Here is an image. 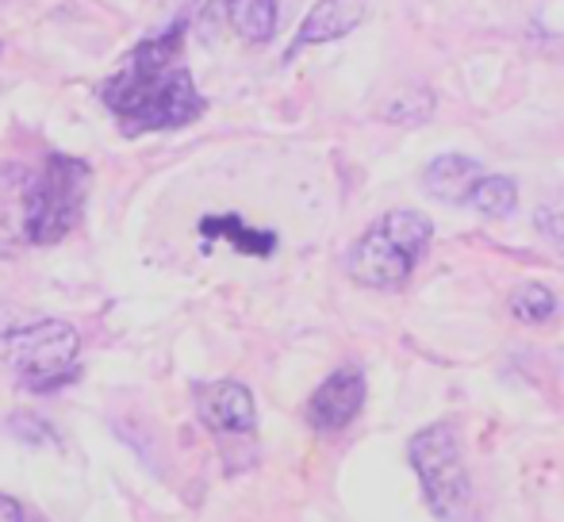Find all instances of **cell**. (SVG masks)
<instances>
[{
	"label": "cell",
	"instance_id": "1",
	"mask_svg": "<svg viewBox=\"0 0 564 522\" xmlns=\"http://www.w3.org/2000/svg\"><path fill=\"white\" fill-rule=\"evenodd\" d=\"M193 20H170L131 51L127 66L100 85V100L112 112L123 139H142L150 131H177L204 116V97L193 74L173 66L181 39Z\"/></svg>",
	"mask_w": 564,
	"mask_h": 522
},
{
	"label": "cell",
	"instance_id": "2",
	"mask_svg": "<svg viewBox=\"0 0 564 522\" xmlns=\"http://www.w3.org/2000/svg\"><path fill=\"white\" fill-rule=\"evenodd\" d=\"M434 239V224L426 211L415 208H395L380 216L361 239L349 247L346 273L354 276L361 289L395 292L408 284L415 265L426 258Z\"/></svg>",
	"mask_w": 564,
	"mask_h": 522
},
{
	"label": "cell",
	"instance_id": "3",
	"mask_svg": "<svg viewBox=\"0 0 564 522\" xmlns=\"http://www.w3.org/2000/svg\"><path fill=\"white\" fill-rule=\"evenodd\" d=\"M8 369L28 392H54L82 373V338L62 319H31L0 335Z\"/></svg>",
	"mask_w": 564,
	"mask_h": 522
},
{
	"label": "cell",
	"instance_id": "4",
	"mask_svg": "<svg viewBox=\"0 0 564 522\" xmlns=\"http://www.w3.org/2000/svg\"><path fill=\"white\" fill-rule=\"evenodd\" d=\"M89 188V165L74 154H46L23 193V235L35 247L62 242L77 227Z\"/></svg>",
	"mask_w": 564,
	"mask_h": 522
},
{
	"label": "cell",
	"instance_id": "5",
	"mask_svg": "<svg viewBox=\"0 0 564 522\" xmlns=\"http://www.w3.org/2000/svg\"><path fill=\"white\" fill-rule=\"evenodd\" d=\"M408 457L419 472V485H423V496L431 503V511L438 519H460L468 508V496H473V485H468V469L465 457H460V442L457 431L449 423H434L426 431H419L408 446Z\"/></svg>",
	"mask_w": 564,
	"mask_h": 522
},
{
	"label": "cell",
	"instance_id": "6",
	"mask_svg": "<svg viewBox=\"0 0 564 522\" xmlns=\"http://www.w3.org/2000/svg\"><path fill=\"white\" fill-rule=\"evenodd\" d=\"M365 403V373L354 366H341L307 400V423L323 434H335L357 418Z\"/></svg>",
	"mask_w": 564,
	"mask_h": 522
},
{
	"label": "cell",
	"instance_id": "7",
	"mask_svg": "<svg viewBox=\"0 0 564 522\" xmlns=\"http://www.w3.org/2000/svg\"><path fill=\"white\" fill-rule=\"evenodd\" d=\"M196 415H200V423L208 426V431L235 434V438H246V434H253V426H258L253 395L238 381L200 384V389H196Z\"/></svg>",
	"mask_w": 564,
	"mask_h": 522
},
{
	"label": "cell",
	"instance_id": "8",
	"mask_svg": "<svg viewBox=\"0 0 564 522\" xmlns=\"http://www.w3.org/2000/svg\"><path fill=\"white\" fill-rule=\"evenodd\" d=\"M365 12H369V0H319V4L304 15V23H300L296 39H292L284 58L292 62L300 51H307V46L335 43V39L349 35V31L365 20Z\"/></svg>",
	"mask_w": 564,
	"mask_h": 522
},
{
	"label": "cell",
	"instance_id": "9",
	"mask_svg": "<svg viewBox=\"0 0 564 522\" xmlns=\"http://www.w3.org/2000/svg\"><path fill=\"white\" fill-rule=\"evenodd\" d=\"M484 177V165L473 162L465 154H438L431 165L423 170V188L426 196L442 204H468L473 185Z\"/></svg>",
	"mask_w": 564,
	"mask_h": 522
},
{
	"label": "cell",
	"instance_id": "10",
	"mask_svg": "<svg viewBox=\"0 0 564 522\" xmlns=\"http://www.w3.org/2000/svg\"><path fill=\"white\" fill-rule=\"evenodd\" d=\"M216 8L242 43L261 46L276 35V0H216Z\"/></svg>",
	"mask_w": 564,
	"mask_h": 522
},
{
	"label": "cell",
	"instance_id": "11",
	"mask_svg": "<svg viewBox=\"0 0 564 522\" xmlns=\"http://www.w3.org/2000/svg\"><path fill=\"white\" fill-rule=\"evenodd\" d=\"M200 235L204 239H224L238 254H250V258H269L276 250V235L273 231H261V227L242 224L238 216H208L200 219Z\"/></svg>",
	"mask_w": 564,
	"mask_h": 522
},
{
	"label": "cell",
	"instance_id": "12",
	"mask_svg": "<svg viewBox=\"0 0 564 522\" xmlns=\"http://www.w3.org/2000/svg\"><path fill=\"white\" fill-rule=\"evenodd\" d=\"M468 204L488 219H507L519 208V185L511 177H503V173H484L473 185V193H468Z\"/></svg>",
	"mask_w": 564,
	"mask_h": 522
},
{
	"label": "cell",
	"instance_id": "13",
	"mask_svg": "<svg viewBox=\"0 0 564 522\" xmlns=\"http://www.w3.org/2000/svg\"><path fill=\"white\" fill-rule=\"evenodd\" d=\"M511 315L519 323H550L557 315V292L545 289V284H522V289L511 292Z\"/></svg>",
	"mask_w": 564,
	"mask_h": 522
},
{
	"label": "cell",
	"instance_id": "14",
	"mask_svg": "<svg viewBox=\"0 0 564 522\" xmlns=\"http://www.w3.org/2000/svg\"><path fill=\"white\" fill-rule=\"evenodd\" d=\"M8 431H12L23 446H58L54 426H46L43 418H35V415H23V411H15L12 423H8Z\"/></svg>",
	"mask_w": 564,
	"mask_h": 522
},
{
	"label": "cell",
	"instance_id": "15",
	"mask_svg": "<svg viewBox=\"0 0 564 522\" xmlns=\"http://www.w3.org/2000/svg\"><path fill=\"white\" fill-rule=\"evenodd\" d=\"M431 108H434L431 93L411 89L408 100H392V105H388V120H395V123H419V120H426V116H431Z\"/></svg>",
	"mask_w": 564,
	"mask_h": 522
},
{
	"label": "cell",
	"instance_id": "16",
	"mask_svg": "<svg viewBox=\"0 0 564 522\" xmlns=\"http://www.w3.org/2000/svg\"><path fill=\"white\" fill-rule=\"evenodd\" d=\"M534 224H538V231H542L545 239L564 247V196H561V200H545L542 208L534 211Z\"/></svg>",
	"mask_w": 564,
	"mask_h": 522
},
{
	"label": "cell",
	"instance_id": "17",
	"mask_svg": "<svg viewBox=\"0 0 564 522\" xmlns=\"http://www.w3.org/2000/svg\"><path fill=\"white\" fill-rule=\"evenodd\" d=\"M0 522H46L43 515H35L31 508H23L15 496H4L0 492Z\"/></svg>",
	"mask_w": 564,
	"mask_h": 522
}]
</instances>
